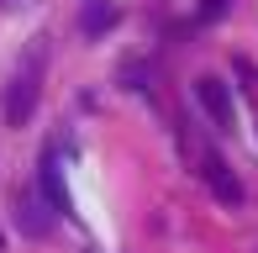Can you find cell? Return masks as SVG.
<instances>
[{"label": "cell", "mask_w": 258, "mask_h": 253, "mask_svg": "<svg viewBox=\"0 0 258 253\" xmlns=\"http://www.w3.org/2000/svg\"><path fill=\"white\" fill-rule=\"evenodd\" d=\"M42 79H48V37H32L21 64H16V74H11V85H6V126L32 121V111L42 100Z\"/></svg>", "instance_id": "cell-1"}, {"label": "cell", "mask_w": 258, "mask_h": 253, "mask_svg": "<svg viewBox=\"0 0 258 253\" xmlns=\"http://www.w3.org/2000/svg\"><path fill=\"white\" fill-rule=\"evenodd\" d=\"M195 100H201V111L211 116L216 132H232V126H237V106H232V85H227V79L201 74V79H195Z\"/></svg>", "instance_id": "cell-2"}, {"label": "cell", "mask_w": 258, "mask_h": 253, "mask_svg": "<svg viewBox=\"0 0 258 253\" xmlns=\"http://www.w3.org/2000/svg\"><path fill=\"white\" fill-rule=\"evenodd\" d=\"M37 190H42V201H48L58 216H69V185H63V169H58L53 148L42 153V164H37Z\"/></svg>", "instance_id": "cell-3"}, {"label": "cell", "mask_w": 258, "mask_h": 253, "mask_svg": "<svg viewBox=\"0 0 258 253\" xmlns=\"http://www.w3.org/2000/svg\"><path fill=\"white\" fill-rule=\"evenodd\" d=\"M201 174H206V185H211V195H216L221 206H242V179L232 174L221 158H206V169H201Z\"/></svg>", "instance_id": "cell-4"}, {"label": "cell", "mask_w": 258, "mask_h": 253, "mask_svg": "<svg viewBox=\"0 0 258 253\" xmlns=\"http://www.w3.org/2000/svg\"><path fill=\"white\" fill-rule=\"evenodd\" d=\"M16 227L27 237H42L48 232V211H42V190H27V195H16Z\"/></svg>", "instance_id": "cell-5"}, {"label": "cell", "mask_w": 258, "mask_h": 253, "mask_svg": "<svg viewBox=\"0 0 258 253\" xmlns=\"http://www.w3.org/2000/svg\"><path fill=\"white\" fill-rule=\"evenodd\" d=\"M111 27H116V6H111V0H85V11H79V32H85V37H105Z\"/></svg>", "instance_id": "cell-6"}, {"label": "cell", "mask_w": 258, "mask_h": 253, "mask_svg": "<svg viewBox=\"0 0 258 253\" xmlns=\"http://www.w3.org/2000/svg\"><path fill=\"white\" fill-rule=\"evenodd\" d=\"M221 11H227V0H206V6H201V16L211 21V16H221Z\"/></svg>", "instance_id": "cell-7"}, {"label": "cell", "mask_w": 258, "mask_h": 253, "mask_svg": "<svg viewBox=\"0 0 258 253\" xmlns=\"http://www.w3.org/2000/svg\"><path fill=\"white\" fill-rule=\"evenodd\" d=\"M0 6H21V0H0Z\"/></svg>", "instance_id": "cell-8"}]
</instances>
